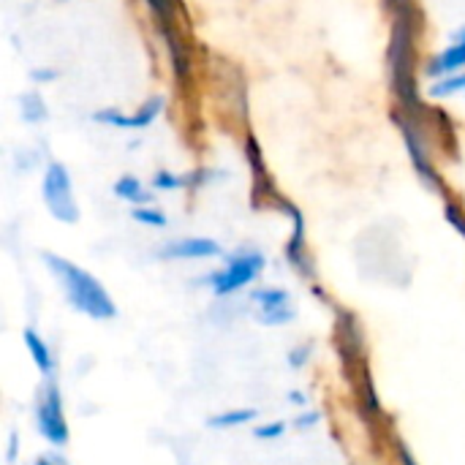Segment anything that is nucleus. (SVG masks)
I'll return each instance as SVG.
<instances>
[{"instance_id":"f257e3e1","label":"nucleus","mask_w":465,"mask_h":465,"mask_svg":"<svg viewBox=\"0 0 465 465\" xmlns=\"http://www.w3.org/2000/svg\"><path fill=\"white\" fill-rule=\"evenodd\" d=\"M41 259H44V264L49 267L52 278L60 283V289H63L68 305H71L76 313H82V316H87V319H93V322H109V319L117 316V305H114L112 294L106 292V286H104L93 272L82 270V267L74 264L71 259L57 256V253H52V251H46Z\"/></svg>"},{"instance_id":"f03ea898","label":"nucleus","mask_w":465,"mask_h":465,"mask_svg":"<svg viewBox=\"0 0 465 465\" xmlns=\"http://www.w3.org/2000/svg\"><path fill=\"white\" fill-rule=\"evenodd\" d=\"M392 35H390V79H392V90L398 95V104L403 112L414 114L422 106L420 101V87H417V74H414V63H417V22H414V5L401 8L392 14Z\"/></svg>"},{"instance_id":"7ed1b4c3","label":"nucleus","mask_w":465,"mask_h":465,"mask_svg":"<svg viewBox=\"0 0 465 465\" xmlns=\"http://www.w3.org/2000/svg\"><path fill=\"white\" fill-rule=\"evenodd\" d=\"M264 267H267V259H264L262 251H256V248H242V251H237V253L229 256V262H226L223 270L210 272V275L204 278V283L210 286V292H213L215 297H229V294H234V292L251 286V283L264 272Z\"/></svg>"},{"instance_id":"20e7f679","label":"nucleus","mask_w":465,"mask_h":465,"mask_svg":"<svg viewBox=\"0 0 465 465\" xmlns=\"http://www.w3.org/2000/svg\"><path fill=\"white\" fill-rule=\"evenodd\" d=\"M41 199L54 221L68 223V226L79 221V204H76L71 172L65 163H60V161L46 163L44 177H41Z\"/></svg>"},{"instance_id":"39448f33","label":"nucleus","mask_w":465,"mask_h":465,"mask_svg":"<svg viewBox=\"0 0 465 465\" xmlns=\"http://www.w3.org/2000/svg\"><path fill=\"white\" fill-rule=\"evenodd\" d=\"M35 428L52 447H65L71 441V430L63 414V398L54 384V379H46L41 384L38 401H35Z\"/></svg>"},{"instance_id":"423d86ee","label":"nucleus","mask_w":465,"mask_h":465,"mask_svg":"<svg viewBox=\"0 0 465 465\" xmlns=\"http://www.w3.org/2000/svg\"><path fill=\"white\" fill-rule=\"evenodd\" d=\"M392 120L398 123V128H401V134H403V139H406V147H409V155H411V163H414L420 180H422L425 185H430V188H444L441 174L436 172V166H433V161H430V153H428L422 128H420V123L414 120V114L398 109V112H392Z\"/></svg>"},{"instance_id":"0eeeda50","label":"nucleus","mask_w":465,"mask_h":465,"mask_svg":"<svg viewBox=\"0 0 465 465\" xmlns=\"http://www.w3.org/2000/svg\"><path fill=\"white\" fill-rule=\"evenodd\" d=\"M161 259L166 262H199V259H218L223 256V248L218 240H210V237H180V240H172L166 242L161 251H158Z\"/></svg>"},{"instance_id":"6e6552de","label":"nucleus","mask_w":465,"mask_h":465,"mask_svg":"<svg viewBox=\"0 0 465 465\" xmlns=\"http://www.w3.org/2000/svg\"><path fill=\"white\" fill-rule=\"evenodd\" d=\"M22 341H25V349H27L33 365L38 368V373H41L44 379H54V357H52V349L46 346V341H44L33 327H27V330L22 332Z\"/></svg>"},{"instance_id":"1a4fd4ad","label":"nucleus","mask_w":465,"mask_h":465,"mask_svg":"<svg viewBox=\"0 0 465 465\" xmlns=\"http://www.w3.org/2000/svg\"><path fill=\"white\" fill-rule=\"evenodd\" d=\"M458 71H465V46L452 41L439 57H433L425 68V74L430 79H441V76H450V74H458Z\"/></svg>"},{"instance_id":"9d476101","label":"nucleus","mask_w":465,"mask_h":465,"mask_svg":"<svg viewBox=\"0 0 465 465\" xmlns=\"http://www.w3.org/2000/svg\"><path fill=\"white\" fill-rule=\"evenodd\" d=\"M163 38H166V44H169V54H172L174 76H177L180 82H185V79H188V74H191V57H188V49H185V44H183V38H180V33H177L174 27H163Z\"/></svg>"},{"instance_id":"9b49d317","label":"nucleus","mask_w":465,"mask_h":465,"mask_svg":"<svg viewBox=\"0 0 465 465\" xmlns=\"http://www.w3.org/2000/svg\"><path fill=\"white\" fill-rule=\"evenodd\" d=\"M19 117L30 125H38L49 117V109H46V101L38 90H27L19 95Z\"/></svg>"},{"instance_id":"f8f14e48","label":"nucleus","mask_w":465,"mask_h":465,"mask_svg":"<svg viewBox=\"0 0 465 465\" xmlns=\"http://www.w3.org/2000/svg\"><path fill=\"white\" fill-rule=\"evenodd\" d=\"M114 196H117V199H123V202H128V204H134V207L150 204V193H147V188H144V185H142V180H139V177H134V174H123V177L114 183Z\"/></svg>"},{"instance_id":"ddd939ff","label":"nucleus","mask_w":465,"mask_h":465,"mask_svg":"<svg viewBox=\"0 0 465 465\" xmlns=\"http://www.w3.org/2000/svg\"><path fill=\"white\" fill-rule=\"evenodd\" d=\"M256 417H259V411H256V409L242 406V409H229V411H221V414L210 417V420H207V425H210V428H215V430H232V428H240V425H251V422H256Z\"/></svg>"},{"instance_id":"4468645a","label":"nucleus","mask_w":465,"mask_h":465,"mask_svg":"<svg viewBox=\"0 0 465 465\" xmlns=\"http://www.w3.org/2000/svg\"><path fill=\"white\" fill-rule=\"evenodd\" d=\"M163 95H153V98H147L134 114H128V125L125 128H131V131H142V128H147V125H153V120L161 114V109H163Z\"/></svg>"},{"instance_id":"2eb2a0df","label":"nucleus","mask_w":465,"mask_h":465,"mask_svg":"<svg viewBox=\"0 0 465 465\" xmlns=\"http://www.w3.org/2000/svg\"><path fill=\"white\" fill-rule=\"evenodd\" d=\"M253 305L259 311H272V308H283V305H292V297L286 289H275V286H264V289H256L251 294Z\"/></svg>"},{"instance_id":"dca6fc26","label":"nucleus","mask_w":465,"mask_h":465,"mask_svg":"<svg viewBox=\"0 0 465 465\" xmlns=\"http://www.w3.org/2000/svg\"><path fill=\"white\" fill-rule=\"evenodd\" d=\"M428 93H430V98H452L458 93H465V71L441 76V79H433V84L428 87Z\"/></svg>"},{"instance_id":"f3484780","label":"nucleus","mask_w":465,"mask_h":465,"mask_svg":"<svg viewBox=\"0 0 465 465\" xmlns=\"http://www.w3.org/2000/svg\"><path fill=\"white\" fill-rule=\"evenodd\" d=\"M131 218H134L136 223H142V226H153V229H163V226L169 223L166 213H163V210H158V207H153V204L134 207Z\"/></svg>"},{"instance_id":"a211bd4d","label":"nucleus","mask_w":465,"mask_h":465,"mask_svg":"<svg viewBox=\"0 0 465 465\" xmlns=\"http://www.w3.org/2000/svg\"><path fill=\"white\" fill-rule=\"evenodd\" d=\"M294 316H297L294 305H283V308H272V311H259L256 322L264 324V327H281V324L294 322Z\"/></svg>"},{"instance_id":"6ab92c4d","label":"nucleus","mask_w":465,"mask_h":465,"mask_svg":"<svg viewBox=\"0 0 465 465\" xmlns=\"http://www.w3.org/2000/svg\"><path fill=\"white\" fill-rule=\"evenodd\" d=\"M93 120L101 123V125H109V128H120V131H125V125H128V114H125L123 109H114V106L98 109V112L93 114Z\"/></svg>"},{"instance_id":"aec40b11","label":"nucleus","mask_w":465,"mask_h":465,"mask_svg":"<svg viewBox=\"0 0 465 465\" xmlns=\"http://www.w3.org/2000/svg\"><path fill=\"white\" fill-rule=\"evenodd\" d=\"M185 185H191V177H185V174L155 172V177H153V188H158V191H177V188H185Z\"/></svg>"},{"instance_id":"412c9836","label":"nucleus","mask_w":465,"mask_h":465,"mask_svg":"<svg viewBox=\"0 0 465 465\" xmlns=\"http://www.w3.org/2000/svg\"><path fill=\"white\" fill-rule=\"evenodd\" d=\"M147 5L155 14L161 30L163 27H174V0H147Z\"/></svg>"},{"instance_id":"4be33fe9","label":"nucleus","mask_w":465,"mask_h":465,"mask_svg":"<svg viewBox=\"0 0 465 465\" xmlns=\"http://www.w3.org/2000/svg\"><path fill=\"white\" fill-rule=\"evenodd\" d=\"M283 433H286V425H283V422H267V425H256V428H253V436L262 439V441L281 439Z\"/></svg>"},{"instance_id":"5701e85b","label":"nucleus","mask_w":465,"mask_h":465,"mask_svg":"<svg viewBox=\"0 0 465 465\" xmlns=\"http://www.w3.org/2000/svg\"><path fill=\"white\" fill-rule=\"evenodd\" d=\"M447 221H450V223H452V226H455V229H458V232L465 237V213L458 207V204H455V202H450V204H447Z\"/></svg>"},{"instance_id":"b1692460","label":"nucleus","mask_w":465,"mask_h":465,"mask_svg":"<svg viewBox=\"0 0 465 465\" xmlns=\"http://www.w3.org/2000/svg\"><path fill=\"white\" fill-rule=\"evenodd\" d=\"M30 79L33 82H54L57 79V71L54 68H33L30 71Z\"/></svg>"},{"instance_id":"393cba45","label":"nucleus","mask_w":465,"mask_h":465,"mask_svg":"<svg viewBox=\"0 0 465 465\" xmlns=\"http://www.w3.org/2000/svg\"><path fill=\"white\" fill-rule=\"evenodd\" d=\"M308 354H311V349H305V346L294 349V351L289 354V365H292V368H302V365L308 362Z\"/></svg>"},{"instance_id":"a878e982","label":"nucleus","mask_w":465,"mask_h":465,"mask_svg":"<svg viewBox=\"0 0 465 465\" xmlns=\"http://www.w3.org/2000/svg\"><path fill=\"white\" fill-rule=\"evenodd\" d=\"M319 420H322V417H319V411H305V414H300V417H297V422H294V425H297L300 430H305V428H313Z\"/></svg>"},{"instance_id":"bb28decb","label":"nucleus","mask_w":465,"mask_h":465,"mask_svg":"<svg viewBox=\"0 0 465 465\" xmlns=\"http://www.w3.org/2000/svg\"><path fill=\"white\" fill-rule=\"evenodd\" d=\"M289 401H292L294 406H300V409H302V406H308V401H305V395H302V392H289Z\"/></svg>"},{"instance_id":"cd10ccee","label":"nucleus","mask_w":465,"mask_h":465,"mask_svg":"<svg viewBox=\"0 0 465 465\" xmlns=\"http://www.w3.org/2000/svg\"><path fill=\"white\" fill-rule=\"evenodd\" d=\"M387 5L392 8V14L395 11H401V8H409L411 5V0H387Z\"/></svg>"},{"instance_id":"c85d7f7f","label":"nucleus","mask_w":465,"mask_h":465,"mask_svg":"<svg viewBox=\"0 0 465 465\" xmlns=\"http://www.w3.org/2000/svg\"><path fill=\"white\" fill-rule=\"evenodd\" d=\"M33 465H65L63 460H57V458H52V455H44V458H38Z\"/></svg>"},{"instance_id":"c756f323","label":"nucleus","mask_w":465,"mask_h":465,"mask_svg":"<svg viewBox=\"0 0 465 465\" xmlns=\"http://www.w3.org/2000/svg\"><path fill=\"white\" fill-rule=\"evenodd\" d=\"M401 458H403V465H420L411 455H409V450L406 447H401Z\"/></svg>"},{"instance_id":"7c9ffc66","label":"nucleus","mask_w":465,"mask_h":465,"mask_svg":"<svg viewBox=\"0 0 465 465\" xmlns=\"http://www.w3.org/2000/svg\"><path fill=\"white\" fill-rule=\"evenodd\" d=\"M8 444H11V450H8V460H14V458H16V433H11V441H8Z\"/></svg>"},{"instance_id":"2f4dec72","label":"nucleus","mask_w":465,"mask_h":465,"mask_svg":"<svg viewBox=\"0 0 465 465\" xmlns=\"http://www.w3.org/2000/svg\"><path fill=\"white\" fill-rule=\"evenodd\" d=\"M452 41H458V44H463L465 46V27H460V30L455 33V38H452Z\"/></svg>"}]
</instances>
